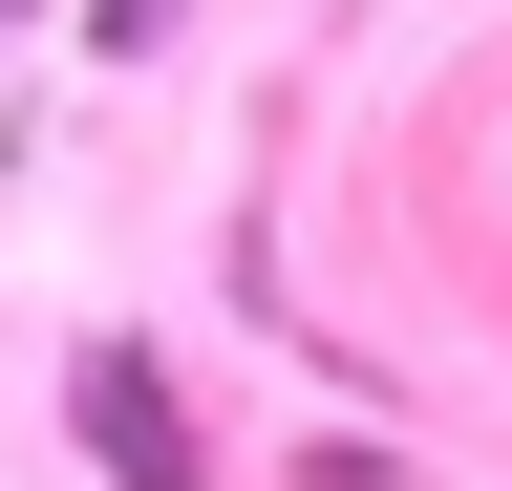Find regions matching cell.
<instances>
[{
	"label": "cell",
	"mask_w": 512,
	"mask_h": 491,
	"mask_svg": "<svg viewBox=\"0 0 512 491\" xmlns=\"http://www.w3.org/2000/svg\"><path fill=\"white\" fill-rule=\"evenodd\" d=\"M64 449L107 491H214V427H192V385L150 342H64Z\"/></svg>",
	"instance_id": "cell-1"
},
{
	"label": "cell",
	"mask_w": 512,
	"mask_h": 491,
	"mask_svg": "<svg viewBox=\"0 0 512 491\" xmlns=\"http://www.w3.org/2000/svg\"><path fill=\"white\" fill-rule=\"evenodd\" d=\"M171 22H192V0H86V65H150Z\"/></svg>",
	"instance_id": "cell-2"
},
{
	"label": "cell",
	"mask_w": 512,
	"mask_h": 491,
	"mask_svg": "<svg viewBox=\"0 0 512 491\" xmlns=\"http://www.w3.org/2000/svg\"><path fill=\"white\" fill-rule=\"evenodd\" d=\"M43 22H64V0H0V43H43Z\"/></svg>",
	"instance_id": "cell-3"
}]
</instances>
